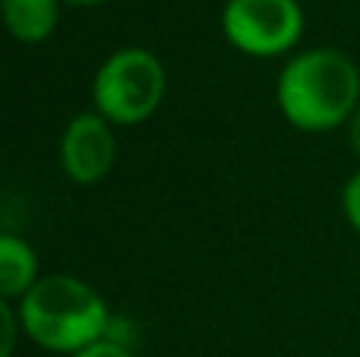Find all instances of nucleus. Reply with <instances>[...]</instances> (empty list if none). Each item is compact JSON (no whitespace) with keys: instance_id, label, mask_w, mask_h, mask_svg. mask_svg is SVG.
Segmentation results:
<instances>
[{"instance_id":"1","label":"nucleus","mask_w":360,"mask_h":357,"mask_svg":"<svg viewBox=\"0 0 360 357\" xmlns=\"http://www.w3.org/2000/svg\"><path fill=\"white\" fill-rule=\"evenodd\" d=\"M275 95L288 124L304 133H326L348 124L360 108V70L342 51L313 48L285 63Z\"/></svg>"},{"instance_id":"2","label":"nucleus","mask_w":360,"mask_h":357,"mask_svg":"<svg viewBox=\"0 0 360 357\" xmlns=\"http://www.w3.org/2000/svg\"><path fill=\"white\" fill-rule=\"evenodd\" d=\"M22 332L44 351L79 354L105 339L111 313L89 282L76 275H44L16 304Z\"/></svg>"},{"instance_id":"3","label":"nucleus","mask_w":360,"mask_h":357,"mask_svg":"<svg viewBox=\"0 0 360 357\" xmlns=\"http://www.w3.org/2000/svg\"><path fill=\"white\" fill-rule=\"evenodd\" d=\"M165 98V67L146 48H120L92 79L95 111L108 124L133 126L158 111Z\"/></svg>"},{"instance_id":"4","label":"nucleus","mask_w":360,"mask_h":357,"mask_svg":"<svg viewBox=\"0 0 360 357\" xmlns=\"http://www.w3.org/2000/svg\"><path fill=\"white\" fill-rule=\"evenodd\" d=\"M224 38L250 57H278L297 44L304 13L297 0H228L221 13Z\"/></svg>"},{"instance_id":"5","label":"nucleus","mask_w":360,"mask_h":357,"mask_svg":"<svg viewBox=\"0 0 360 357\" xmlns=\"http://www.w3.org/2000/svg\"><path fill=\"white\" fill-rule=\"evenodd\" d=\"M114 155H117V143H114L111 124L98 111L76 114L67 124L60 139V164L63 174L73 183L92 187V183L105 181L114 164Z\"/></svg>"},{"instance_id":"6","label":"nucleus","mask_w":360,"mask_h":357,"mask_svg":"<svg viewBox=\"0 0 360 357\" xmlns=\"http://www.w3.org/2000/svg\"><path fill=\"white\" fill-rule=\"evenodd\" d=\"M38 282V257L22 238L4 234L0 238V294L4 301L25 297Z\"/></svg>"},{"instance_id":"7","label":"nucleus","mask_w":360,"mask_h":357,"mask_svg":"<svg viewBox=\"0 0 360 357\" xmlns=\"http://www.w3.org/2000/svg\"><path fill=\"white\" fill-rule=\"evenodd\" d=\"M4 22L16 41H44L57 25V0H4Z\"/></svg>"},{"instance_id":"8","label":"nucleus","mask_w":360,"mask_h":357,"mask_svg":"<svg viewBox=\"0 0 360 357\" xmlns=\"http://www.w3.org/2000/svg\"><path fill=\"white\" fill-rule=\"evenodd\" d=\"M342 209H345V219H348V225L360 234V171L351 177L348 183H345V190H342Z\"/></svg>"},{"instance_id":"9","label":"nucleus","mask_w":360,"mask_h":357,"mask_svg":"<svg viewBox=\"0 0 360 357\" xmlns=\"http://www.w3.org/2000/svg\"><path fill=\"white\" fill-rule=\"evenodd\" d=\"M0 323H4V348H0V357H13V339H16V329L19 326V313L13 310L10 301L0 304Z\"/></svg>"},{"instance_id":"10","label":"nucleus","mask_w":360,"mask_h":357,"mask_svg":"<svg viewBox=\"0 0 360 357\" xmlns=\"http://www.w3.org/2000/svg\"><path fill=\"white\" fill-rule=\"evenodd\" d=\"M70 357H133V351L127 345H120V342L101 339V342H95V345L82 348L79 354H70Z\"/></svg>"},{"instance_id":"11","label":"nucleus","mask_w":360,"mask_h":357,"mask_svg":"<svg viewBox=\"0 0 360 357\" xmlns=\"http://www.w3.org/2000/svg\"><path fill=\"white\" fill-rule=\"evenodd\" d=\"M348 143H351V149H354V155L360 158V108L354 111V117L348 120Z\"/></svg>"},{"instance_id":"12","label":"nucleus","mask_w":360,"mask_h":357,"mask_svg":"<svg viewBox=\"0 0 360 357\" xmlns=\"http://www.w3.org/2000/svg\"><path fill=\"white\" fill-rule=\"evenodd\" d=\"M63 4H70V6H98V4H105V0H63Z\"/></svg>"}]
</instances>
